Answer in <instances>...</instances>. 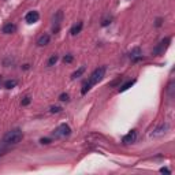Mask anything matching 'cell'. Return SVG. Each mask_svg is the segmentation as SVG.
<instances>
[{
  "label": "cell",
  "instance_id": "obj_6",
  "mask_svg": "<svg viewBox=\"0 0 175 175\" xmlns=\"http://www.w3.org/2000/svg\"><path fill=\"white\" fill-rule=\"evenodd\" d=\"M39 19H40V14L37 11H29L25 16V21L27 23H36Z\"/></svg>",
  "mask_w": 175,
  "mask_h": 175
},
{
  "label": "cell",
  "instance_id": "obj_25",
  "mask_svg": "<svg viewBox=\"0 0 175 175\" xmlns=\"http://www.w3.org/2000/svg\"><path fill=\"white\" fill-rule=\"evenodd\" d=\"M51 141H52L51 138H41V139H40V142H41V144H45V145L51 144Z\"/></svg>",
  "mask_w": 175,
  "mask_h": 175
},
{
  "label": "cell",
  "instance_id": "obj_26",
  "mask_svg": "<svg viewBox=\"0 0 175 175\" xmlns=\"http://www.w3.org/2000/svg\"><path fill=\"white\" fill-rule=\"evenodd\" d=\"M160 172H163V174H164V172H165V174H171V171H170L168 168H164V167H163V168H160Z\"/></svg>",
  "mask_w": 175,
  "mask_h": 175
},
{
  "label": "cell",
  "instance_id": "obj_13",
  "mask_svg": "<svg viewBox=\"0 0 175 175\" xmlns=\"http://www.w3.org/2000/svg\"><path fill=\"white\" fill-rule=\"evenodd\" d=\"M16 85H18V81H16V79H8V81L4 82V88H6V89H13Z\"/></svg>",
  "mask_w": 175,
  "mask_h": 175
},
{
  "label": "cell",
  "instance_id": "obj_5",
  "mask_svg": "<svg viewBox=\"0 0 175 175\" xmlns=\"http://www.w3.org/2000/svg\"><path fill=\"white\" fill-rule=\"evenodd\" d=\"M62 18H63V13L62 11H58V13L53 15V33H56L60 27V22H62Z\"/></svg>",
  "mask_w": 175,
  "mask_h": 175
},
{
  "label": "cell",
  "instance_id": "obj_28",
  "mask_svg": "<svg viewBox=\"0 0 175 175\" xmlns=\"http://www.w3.org/2000/svg\"><path fill=\"white\" fill-rule=\"evenodd\" d=\"M0 84H1V77H0Z\"/></svg>",
  "mask_w": 175,
  "mask_h": 175
},
{
  "label": "cell",
  "instance_id": "obj_18",
  "mask_svg": "<svg viewBox=\"0 0 175 175\" xmlns=\"http://www.w3.org/2000/svg\"><path fill=\"white\" fill-rule=\"evenodd\" d=\"M58 55H52L51 58H49V60H48V66L51 67V66H55L56 65V62H58Z\"/></svg>",
  "mask_w": 175,
  "mask_h": 175
},
{
  "label": "cell",
  "instance_id": "obj_24",
  "mask_svg": "<svg viewBox=\"0 0 175 175\" xmlns=\"http://www.w3.org/2000/svg\"><path fill=\"white\" fill-rule=\"evenodd\" d=\"M60 111H62V107H51V112L52 113H55V112H60Z\"/></svg>",
  "mask_w": 175,
  "mask_h": 175
},
{
  "label": "cell",
  "instance_id": "obj_12",
  "mask_svg": "<svg viewBox=\"0 0 175 175\" xmlns=\"http://www.w3.org/2000/svg\"><path fill=\"white\" fill-rule=\"evenodd\" d=\"M168 129V126H167V125H163V126H160V127H157V129L155 130V131H153L152 133V136H162V134H164L165 133V130Z\"/></svg>",
  "mask_w": 175,
  "mask_h": 175
},
{
  "label": "cell",
  "instance_id": "obj_15",
  "mask_svg": "<svg viewBox=\"0 0 175 175\" xmlns=\"http://www.w3.org/2000/svg\"><path fill=\"white\" fill-rule=\"evenodd\" d=\"M84 73H85V67H79L75 73H73L71 77H73V78H79L82 74H84Z\"/></svg>",
  "mask_w": 175,
  "mask_h": 175
},
{
  "label": "cell",
  "instance_id": "obj_21",
  "mask_svg": "<svg viewBox=\"0 0 175 175\" xmlns=\"http://www.w3.org/2000/svg\"><path fill=\"white\" fill-rule=\"evenodd\" d=\"M111 21H112V18H111V16H107V18H104V19L101 21V26H107V25H110Z\"/></svg>",
  "mask_w": 175,
  "mask_h": 175
},
{
  "label": "cell",
  "instance_id": "obj_16",
  "mask_svg": "<svg viewBox=\"0 0 175 175\" xmlns=\"http://www.w3.org/2000/svg\"><path fill=\"white\" fill-rule=\"evenodd\" d=\"M92 86H93V85H92V84H90V82L88 81V82H86V84H85V85H84V88H82V90H81V93H82V94H86V93H88V92L90 90V88H92Z\"/></svg>",
  "mask_w": 175,
  "mask_h": 175
},
{
  "label": "cell",
  "instance_id": "obj_8",
  "mask_svg": "<svg viewBox=\"0 0 175 175\" xmlns=\"http://www.w3.org/2000/svg\"><path fill=\"white\" fill-rule=\"evenodd\" d=\"M49 41H51V36H49L48 33H44V34H41V36L37 39L36 44L39 47H45V45H48L49 44Z\"/></svg>",
  "mask_w": 175,
  "mask_h": 175
},
{
  "label": "cell",
  "instance_id": "obj_2",
  "mask_svg": "<svg viewBox=\"0 0 175 175\" xmlns=\"http://www.w3.org/2000/svg\"><path fill=\"white\" fill-rule=\"evenodd\" d=\"M70 134H71V129L66 123H62L59 127H56L55 131H53V137L55 138H65V137H68Z\"/></svg>",
  "mask_w": 175,
  "mask_h": 175
},
{
  "label": "cell",
  "instance_id": "obj_27",
  "mask_svg": "<svg viewBox=\"0 0 175 175\" xmlns=\"http://www.w3.org/2000/svg\"><path fill=\"white\" fill-rule=\"evenodd\" d=\"M162 25V19H157V22H156V26H160Z\"/></svg>",
  "mask_w": 175,
  "mask_h": 175
},
{
  "label": "cell",
  "instance_id": "obj_4",
  "mask_svg": "<svg viewBox=\"0 0 175 175\" xmlns=\"http://www.w3.org/2000/svg\"><path fill=\"white\" fill-rule=\"evenodd\" d=\"M170 41H171V40H170L168 37H167V39H165V40H163V41H160V42H159V45H157L155 49H153V55H155V56H159V55H162L163 52L165 51V48L168 47Z\"/></svg>",
  "mask_w": 175,
  "mask_h": 175
},
{
  "label": "cell",
  "instance_id": "obj_19",
  "mask_svg": "<svg viewBox=\"0 0 175 175\" xmlns=\"http://www.w3.org/2000/svg\"><path fill=\"white\" fill-rule=\"evenodd\" d=\"M7 151H8L7 144H1V145H0V156H3L4 153H7Z\"/></svg>",
  "mask_w": 175,
  "mask_h": 175
},
{
  "label": "cell",
  "instance_id": "obj_20",
  "mask_svg": "<svg viewBox=\"0 0 175 175\" xmlns=\"http://www.w3.org/2000/svg\"><path fill=\"white\" fill-rule=\"evenodd\" d=\"M59 100L60 101H68L70 100V96H68V93H62L60 96H59Z\"/></svg>",
  "mask_w": 175,
  "mask_h": 175
},
{
  "label": "cell",
  "instance_id": "obj_23",
  "mask_svg": "<svg viewBox=\"0 0 175 175\" xmlns=\"http://www.w3.org/2000/svg\"><path fill=\"white\" fill-rule=\"evenodd\" d=\"M30 101H32V99H30V97H25V99L22 100V105H23V107H26V105H29V104H30Z\"/></svg>",
  "mask_w": 175,
  "mask_h": 175
},
{
  "label": "cell",
  "instance_id": "obj_10",
  "mask_svg": "<svg viewBox=\"0 0 175 175\" xmlns=\"http://www.w3.org/2000/svg\"><path fill=\"white\" fill-rule=\"evenodd\" d=\"M136 138H137V131L136 130H131L129 134H126V136L123 137V144H133L134 141H136Z\"/></svg>",
  "mask_w": 175,
  "mask_h": 175
},
{
  "label": "cell",
  "instance_id": "obj_17",
  "mask_svg": "<svg viewBox=\"0 0 175 175\" xmlns=\"http://www.w3.org/2000/svg\"><path fill=\"white\" fill-rule=\"evenodd\" d=\"M167 93H168L170 97H174V82H170L168 86H167Z\"/></svg>",
  "mask_w": 175,
  "mask_h": 175
},
{
  "label": "cell",
  "instance_id": "obj_11",
  "mask_svg": "<svg viewBox=\"0 0 175 175\" xmlns=\"http://www.w3.org/2000/svg\"><path fill=\"white\" fill-rule=\"evenodd\" d=\"M82 26H84V23H82V22H77L71 27V29H70V34H71V36H77L78 33H81Z\"/></svg>",
  "mask_w": 175,
  "mask_h": 175
},
{
  "label": "cell",
  "instance_id": "obj_22",
  "mask_svg": "<svg viewBox=\"0 0 175 175\" xmlns=\"http://www.w3.org/2000/svg\"><path fill=\"white\" fill-rule=\"evenodd\" d=\"M73 60H74V56L73 55H66L65 58H63V62L65 63H71Z\"/></svg>",
  "mask_w": 175,
  "mask_h": 175
},
{
  "label": "cell",
  "instance_id": "obj_3",
  "mask_svg": "<svg viewBox=\"0 0 175 175\" xmlns=\"http://www.w3.org/2000/svg\"><path fill=\"white\" fill-rule=\"evenodd\" d=\"M104 75H105V67H99V68H96L93 73L90 74V78H89V82H90L92 85H94V84H97V82H100L101 79L104 78Z\"/></svg>",
  "mask_w": 175,
  "mask_h": 175
},
{
  "label": "cell",
  "instance_id": "obj_9",
  "mask_svg": "<svg viewBox=\"0 0 175 175\" xmlns=\"http://www.w3.org/2000/svg\"><path fill=\"white\" fill-rule=\"evenodd\" d=\"M15 30H16L15 23L7 22V23H4L3 29H1V33H3V34H13V33H15Z\"/></svg>",
  "mask_w": 175,
  "mask_h": 175
},
{
  "label": "cell",
  "instance_id": "obj_14",
  "mask_svg": "<svg viewBox=\"0 0 175 175\" xmlns=\"http://www.w3.org/2000/svg\"><path fill=\"white\" fill-rule=\"evenodd\" d=\"M134 82H136L134 79H131V81H127L126 84H123L122 86L119 88V92H125V90H127L129 88H131V86H133V85H134Z\"/></svg>",
  "mask_w": 175,
  "mask_h": 175
},
{
  "label": "cell",
  "instance_id": "obj_7",
  "mask_svg": "<svg viewBox=\"0 0 175 175\" xmlns=\"http://www.w3.org/2000/svg\"><path fill=\"white\" fill-rule=\"evenodd\" d=\"M130 59L133 60V62H139V60H142V52L139 48H134L131 49V52L129 53Z\"/></svg>",
  "mask_w": 175,
  "mask_h": 175
},
{
  "label": "cell",
  "instance_id": "obj_1",
  "mask_svg": "<svg viewBox=\"0 0 175 175\" xmlns=\"http://www.w3.org/2000/svg\"><path fill=\"white\" fill-rule=\"evenodd\" d=\"M22 138H23L22 131L16 129V130H11V131H8V133L3 137V142L7 144V145H15V144L21 142Z\"/></svg>",
  "mask_w": 175,
  "mask_h": 175
}]
</instances>
